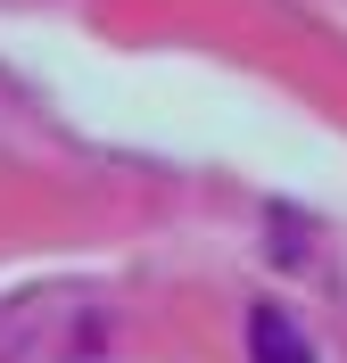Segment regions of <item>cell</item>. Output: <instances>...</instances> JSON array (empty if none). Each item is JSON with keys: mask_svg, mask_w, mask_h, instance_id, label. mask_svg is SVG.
<instances>
[{"mask_svg": "<svg viewBox=\"0 0 347 363\" xmlns=\"http://www.w3.org/2000/svg\"><path fill=\"white\" fill-rule=\"evenodd\" d=\"M248 355L256 363H314V347H306V330L281 314V306H256L248 314Z\"/></svg>", "mask_w": 347, "mask_h": 363, "instance_id": "1", "label": "cell"}]
</instances>
